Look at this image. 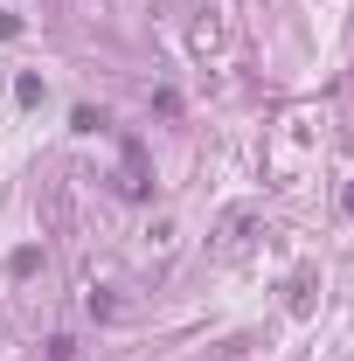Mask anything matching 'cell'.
<instances>
[{
  "mask_svg": "<svg viewBox=\"0 0 354 361\" xmlns=\"http://www.w3.org/2000/svg\"><path fill=\"white\" fill-rule=\"evenodd\" d=\"M348 216H354V188H348Z\"/></svg>",
  "mask_w": 354,
  "mask_h": 361,
  "instance_id": "obj_1",
  "label": "cell"
}]
</instances>
